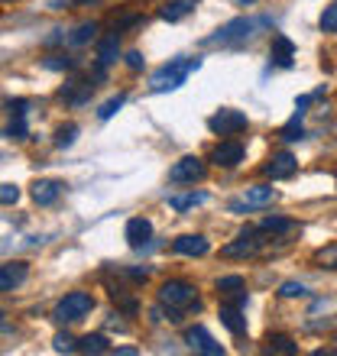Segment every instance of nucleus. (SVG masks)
<instances>
[{
  "instance_id": "39448f33",
  "label": "nucleus",
  "mask_w": 337,
  "mask_h": 356,
  "mask_svg": "<svg viewBox=\"0 0 337 356\" xmlns=\"http://www.w3.org/2000/svg\"><path fill=\"white\" fill-rule=\"evenodd\" d=\"M207 127H211V133H217V136H237V133H244L246 127H250V120H246L244 111H234V107H221L217 113H211Z\"/></svg>"
},
{
  "instance_id": "1a4fd4ad",
  "label": "nucleus",
  "mask_w": 337,
  "mask_h": 356,
  "mask_svg": "<svg viewBox=\"0 0 337 356\" xmlns=\"http://www.w3.org/2000/svg\"><path fill=\"white\" fill-rule=\"evenodd\" d=\"M244 143H237V140H224V143H217L214 152H211V162H214L217 169H234V165H240L244 162Z\"/></svg>"
},
{
  "instance_id": "aec40b11",
  "label": "nucleus",
  "mask_w": 337,
  "mask_h": 356,
  "mask_svg": "<svg viewBox=\"0 0 337 356\" xmlns=\"http://www.w3.org/2000/svg\"><path fill=\"white\" fill-rule=\"evenodd\" d=\"M172 246H175V253H182V256H205L207 250H211V243H207L201 234H185V236H178Z\"/></svg>"
},
{
  "instance_id": "2f4dec72",
  "label": "nucleus",
  "mask_w": 337,
  "mask_h": 356,
  "mask_svg": "<svg viewBox=\"0 0 337 356\" xmlns=\"http://www.w3.org/2000/svg\"><path fill=\"white\" fill-rule=\"evenodd\" d=\"M315 263L324 266V269H337V246H324L315 253Z\"/></svg>"
},
{
  "instance_id": "c9c22d12",
  "label": "nucleus",
  "mask_w": 337,
  "mask_h": 356,
  "mask_svg": "<svg viewBox=\"0 0 337 356\" xmlns=\"http://www.w3.org/2000/svg\"><path fill=\"white\" fill-rule=\"evenodd\" d=\"M17 201H19V188L17 185H0V207L17 204Z\"/></svg>"
},
{
  "instance_id": "ddd939ff",
  "label": "nucleus",
  "mask_w": 337,
  "mask_h": 356,
  "mask_svg": "<svg viewBox=\"0 0 337 356\" xmlns=\"http://www.w3.org/2000/svg\"><path fill=\"white\" fill-rule=\"evenodd\" d=\"M26 275H29V266L23 263V259L3 263V266H0V295H3V291L19 289V285L26 282Z\"/></svg>"
},
{
  "instance_id": "37998d69",
  "label": "nucleus",
  "mask_w": 337,
  "mask_h": 356,
  "mask_svg": "<svg viewBox=\"0 0 337 356\" xmlns=\"http://www.w3.org/2000/svg\"><path fill=\"white\" fill-rule=\"evenodd\" d=\"M240 3H253V0H240Z\"/></svg>"
},
{
  "instance_id": "72a5a7b5",
  "label": "nucleus",
  "mask_w": 337,
  "mask_h": 356,
  "mask_svg": "<svg viewBox=\"0 0 337 356\" xmlns=\"http://www.w3.org/2000/svg\"><path fill=\"white\" fill-rule=\"evenodd\" d=\"M42 65H46V68H56V72H62V68L68 72V68H75L78 62H75V58H68V56H49Z\"/></svg>"
},
{
  "instance_id": "6ab92c4d",
  "label": "nucleus",
  "mask_w": 337,
  "mask_h": 356,
  "mask_svg": "<svg viewBox=\"0 0 337 356\" xmlns=\"http://www.w3.org/2000/svg\"><path fill=\"white\" fill-rule=\"evenodd\" d=\"M217 291H221L224 298H230L234 305H240V308H244V301H246V282L240 279V275H224V279H217Z\"/></svg>"
},
{
  "instance_id": "9b49d317",
  "label": "nucleus",
  "mask_w": 337,
  "mask_h": 356,
  "mask_svg": "<svg viewBox=\"0 0 337 356\" xmlns=\"http://www.w3.org/2000/svg\"><path fill=\"white\" fill-rule=\"evenodd\" d=\"M185 343L191 350H198V353H205V356H224V347H221L205 327H188L185 330Z\"/></svg>"
},
{
  "instance_id": "473e14b6",
  "label": "nucleus",
  "mask_w": 337,
  "mask_h": 356,
  "mask_svg": "<svg viewBox=\"0 0 337 356\" xmlns=\"http://www.w3.org/2000/svg\"><path fill=\"white\" fill-rule=\"evenodd\" d=\"M321 29L324 33H337V0L331 7H324V13H321Z\"/></svg>"
},
{
  "instance_id": "e433bc0d",
  "label": "nucleus",
  "mask_w": 337,
  "mask_h": 356,
  "mask_svg": "<svg viewBox=\"0 0 337 356\" xmlns=\"http://www.w3.org/2000/svg\"><path fill=\"white\" fill-rule=\"evenodd\" d=\"M52 343H56L58 353H72V350H78V343L68 337V334H56V340H52Z\"/></svg>"
},
{
  "instance_id": "dca6fc26",
  "label": "nucleus",
  "mask_w": 337,
  "mask_h": 356,
  "mask_svg": "<svg viewBox=\"0 0 337 356\" xmlns=\"http://www.w3.org/2000/svg\"><path fill=\"white\" fill-rule=\"evenodd\" d=\"M221 324H224L234 337H244L246 334V318H244V311H240V305H234V301L221 305Z\"/></svg>"
},
{
  "instance_id": "a211bd4d",
  "label": "nucleus",
  "mask_w": 337,
  "mask_h": 356,
  "mask_svg": "<svg viewBox=\"0 0 337 356\" xmlns=\"http://www.w3.org/2000/svg\"><path fill=\"white\" fill-rule=\"evenodd\" d=\"M152 240V224L146 217H130L127 220V243L130 246H146Z\"/></svg>"
},
{
  "instance_id": "0eeeda50",
  "label": "nucleus",
  "mask_w": 337,
  "mask_h": 356,
  "mask_svg": "<svg viewBox=\"0 0 337 356\" xmlns=\"http://www.w3.org/2000/svg\"><path fill=\"white\" fill-rule=\"evenodd\" d=\"M205 162L198 159V156H182V159L168 169V181L172 185H195V181H201L205 178Z\"/></svg>"
},
{
  "instance_id": "bb28decb",
  "label": "nucleus",
  "mask_w": 337,
  "mask_h": 356,
  "mask_svg": "<svg viewBox=\"0 0 337 356\" xmlns=\"http://www.w3.org/2000/svg\"><path fill=\"white\" fill-rule=\"evenodd\" d=\"M279 140H285V143H299V140H305V127H301V117H299V113H292V120L279 130Z\"/></svg>"
},
{
  "instance_id": "f257e3e1",
  "label": "nucleus",
  "mask_w": 337,
  "mask_h": 356,
  "mask_svg": "<svg viewBox=\"0 0 337 356\" xmlns=\"http://www.w3.org/2000/svg\"><path fill=\"white\" fill-rule=\"evenodd\" d=\"M198 68H201V58H172L166 62L162 68H156L150 78V91L162 94V91H175L188 81V78L195 75Z\"/></svg>"
},
{
  "instance_id": "b1692460",
  "label": "nucleus",
  "mask_w": 337,
  "mask_h": 356,
  "mask_svg": "<svg viewBox=\"0 0 337 356\" xmlns=\"http://www.w3.org/2000/svg\"><path fill=\"white\" fill-rule=\"evenodd\" d=\"M266 353L295 356V353H299V347H295V343H292V337H285V334H269V337H266Z\"/></svg>"
},
{
  "instance_id": "f8f14e48",
  "label": "nucleus",
  "mask_w": 337,
  "mask_h": 356,
  "mask_svg": "<svg viewBox=\"0 0 337 356\" xmlns=\"http://www.w3.org/2000/svg\"><path fill=\"white\" fill-rule=\"evenodd\" d=\"M62 191H65V181H58V178H39V181H33V201L39 207L56 204L58 197H62Z\"/></svg>"
},
{
  "instance_id": "58836bf2",
  "label": "nucleus",
  "mask_w": 337,
  "mask_h": 356,
  "mask_svg": "<svg viewBox=\"0 0 337 356\" xmlns=\"http://www.w3.org/2000/svg\"><path fill=\"white\" fill-rule=\"evenodd\" d=\"M143 62H146V58H143L140 52H127V65H130L133 72H140V68H143Z\"/></svg>"
},
{
  "instance_id": "7ed1b4c3",
  "label": "nucleus",
  "mask_w": 337,
  "mask_h": 356,
  "mask_svg": "<svg viewBox=\"0 0 337 356\" xmlns=\"http://www.w3.org/2000/svg\"><path fill=\"white\" fill-rule=\"evenodd\" d=\"M266 23H269V19L237 17V19H230V23H224L214 36H207L205 46H230V42H246V39H253V33H256L260 26H266Z\"/></svg>"
},
{
  "instance_id": "9d476101",
  "label": "nucleus",
  "mask_w": 337,
  "mask_h": 356,
  "mask_svg": "<svg viewBox=\"0 0 337 356\" xmlns=\"http://www.w3.org/2000/svg\"><path fill=\"white\" fill-rule=\"evenodd\" d=\"M262 172L272 178V181H282V178H292L295 172H299V162H295V156L292 152H272L269 156V162L262 165Z\"/></svg>"
},
{
  "instance_id": "79ce46f5",
  "label": "nucleus",
  "mask_w": 337,
  "mask_h": 356,
  "mask_svg": "<svg viewBox=\"0 0 337 356\" xmlns=\"http://www.w3.org/2000/svg\"><path fill=\"white\" fill-rule=\"evenodd\" d=\"M0 327H3V311H0Z\"/></svg>"
},
{
  "instance_id": "423d86ee",
  "label": "nucleus",
  "mask_w": 337,
  "mask_h": 356,
  "mask_svg": "<svg viewBox=\"0 0 337 356\" xmlns=\"http://www.w3.org/2000/svg\"><path fill=\"white\" fill-rule=\"evenodd\" d=\"M262 230H253V227H246L244 234L237 236V240H230L227 246H221V256H227V259H246V256H256L262 246Z\"/></svg>"
},
{
  "instance_id": "f03ea898",
  "label": "nucleus",
  "mask_w": 337,
  "mask_h": 356,
  "mask_svg": "<svg viewBox=\"0 0 337 356\" xmlns=\"http://www.w3.org/2000/svg\"><path fill=\"white\" fill-rule=\"evenodd\" d=\"M159 305L168 311H198L201 308V301H198V289L195 285H188V282H162L159 289Z\"/></svg>"
},
{
  "instance_id": "4be33fe9",
  "label": "nucleus",
  "mask_w": 337,
  "mask_h": 356,
  "mask_svg": "<svg viewBox=\"0 0 337 356\" xmlns=\"http://www.w3.org/2000/svg\"><path fill=\"white\" fill-rule=\"evenodd\" d=\"M195 3H198V0H168L166 7L159 10V17H162V19H168V23H175V19L188 17V13L195 10Z\"/></svg>"
},
{
  "instance_id": "f3484780",
  "label": "nucleus",
  "mask_w": 337,
  "mask_h": 356,
  "mask_svg": "<svg viewBox=\"0 0 337 356\" xmlns=\"http://www.w3.org/2000/svg\"><path fill=\"white\" fill-rule=\"evenodd\" d=\"M91 91H94V85L91 81H65V88H58V97L65 104H72V107H78V104H84L88 97H91Z\"/></svg>"
},
{
  "instance_id": "cd10ccee",
  "label": "nucleus",
  "mask_w": 337,
  "mask_h": 356,
  "mask_svg": "<svg viewBox=\"0 0 337 356\" xmlns=\"http://www.w3.org/2000/svg\"><path fill=\"white\" fill-rule=\"evenodd\" d=\"M262 234H289V230H295V220H285V217H266L260 224Z\"/></svg>"
},
{
  "instance_id": "412c9836",
  "label": "nucleus",
  "mask_w": 337,
  "mask_h": 356,
  "mask_svg": "<svg viewBox=\"0 0 337 356\" xmlns=\"http://www.w3.org/2000/svg\"><path fill=\"white\" fill-rule=\"evenodd\" d=\"M117 56H120V33H111V36H104L101 42H97V65L101 68L113 65Z\"/></svg>"
},
{
  "instance_id": "6e6552de",
  "label": "nucleus",
  "mask_w": 337,
  "mask_h": 356,
  "mask_svg": "<svg viewBox=\"0 0 337 356\" xmlns=\"http://www.w3.org/2000/svg\"><path fill=\"white\" fill-rule=\"evenodd\" d=\"M276 197V191H272L269 185H253L244 191V197H237V201H230V211L234 214H246V211H253V207H266Z\"/></svg>"
},
{
  "instance_id": "a19ab883",
  "label": "nucleus",
  "mask_w": 337,
  "mask_h": 356,
  "mask_svg": "<svg viewBox=\"0 0 337 356\" xmlns=\"http://www.w3.org/2000/svg\"><path fill=\"white\" fill-rule=\"evenodd\" d=\"M65 3H72V0H65ZM49 7H62V0H49Z\"/></svg>"
},
{
  "instance_id": "7c9ffc66",
  "label": "nucleus",
  "mask_w": 337,
  "mask_h": 356,
  "mask_svg": "<svg viewBox=\"0 0 337 356\" xmlns=\"http://www.w3.org/2000/svg\"><path fill=\"white\" fill-rule=\"evenodd\" d=\"M78 136V123H65V127H58L56 130V146L58 149H65V146H72Z\"/></svg>"
},
{
  "instance_id": "c85d7f7f",
  "label": "nucleus",
  "mask_w": 337,
  "mask_h": 356,
  "mask_svg": "<svg viewBox=\"0 0 337 356\" xmlns=\"http://www.w3.org/2000/svg\"><path fill=\"white\" fill-rule=\"evenodd\" d=\"M123 104H127V94H113L111 101H104L101 107H97V117H101V120H111V117L120 111Z\"/></svg>"
},
{
  "instance_id": "2eb2a0df",
  "label": "nucleus",
  "mask_w": 337,
  "mask_h": 356,
  "mask_svg": "<svg viewBox=\"0 0 337 356\" xmlns=\"http://www.w3.org/2000/svg\"><path fill=\"white\" fill-rule=\"evenodd\" d=\"M26 107H29V101H10L7 104V111H10L7 136L10 140H26Z\"/></svg>"
},
{
  "instance_id": "4468645a",
  "label": "nucleus",
  "mask_w": 337,
  "mask_h": 356,
  "mask_svg": "<svg viewBox=\"0 0 337 356\" xmlns=\"http://www.w3.org/2000/svg\"><path fill=\"white\" fill-rule=\"evenodd\" d=\"M269 58H272V65L292 68V62H295V42H292L289 36L276 33V36H272V46H269Z\"/></svg>"
},
{
  "instance_id": "c03bdc74",
  "label": "nucleus",
  "mask_w": 337,
  "mask_h": 356,
  "mask_svg": "<svg viewBox=\"0 0 337 356\" xmlns=\"http://www.w3.org/2000/svg\"><path fill=\"white\" fill-rule=\"evenodd\" d=\"M7 3H10V0H7Z\"/></svg>"
},
{
  "instance_id": "20e7f679",
  "label": "nucleus",
  "mask_w": 337,
  "mask_h": 356,
  "mask_svg": "<svg viewBox=\"0 0 337 356\" xmlns=\"http://www.w3.org/2000/svg\"><path fill=\"white\" fill-rule=\"evenodd\" d=\"M94 308V298L88 295V291H68L65 298L56 305V311H52V318L58 321V324H75V321L88 318Z\"/></svg>"
},
{
  "instance_id": "393cba45",
  "label": "nucleus",
  "mask_w": 337,
  "mask_h": 356,
  "mask_svg": "<svg viewBox=\"0 0 337 356\" xmlns=\"http://www.w3.org/2000/svg\"><path fill=\"white\" fill-rule=\"evenodd\" d=\"M78 350L81 353H111V343H107V337H101V334H88V337L78 340Z\"/></svg>"
},
{
  "instance_id": "f704fd0d",
  "label": "nucleus",
  "mask_w": 337,
  "mask_h": 356,
  "mask_svg": "<svg viewBox=\"0 0 337 356\" xmlns=\"http://www.w3.org/2000/svg\"><path fill=\"white\" fill-rule=\"evenodd\" d=\"M279 295L282 298H301V295H308V289H305L301 282H285V285L279 289Z\"/></svg>"
},
{
  "instance_id": "5701e85b",
  "label": "nucleus",
  "mask_w": 337,
  "mask_h": 356,
  "mask_svg": "<svg viewBox=\"0 0 337 356\" xmlns=\"http://www.w3.org/2000/svg\"><path fill=\"white\" fill-rule=\"evenodd\" d=\"M205 201H207L205 191H188V195H172L168 197V207H172V211H191V207L205 204Z\"/></svg>"
},
{
  "instance_id": "c756f323",
  "label": "nucleus",
  "mask_w": 337,
  "mask_h": 356,
  "mask_svg": "<svg viewBox=\"0 0 337 356\" xmlns=\"http://www.w3.org/2000/svg\"><path fill=\"white\" fill-rule=\"evenodd\" d=\"M111 298L117 301L127 314H136V308H140V305H136V298H133V295H127V289H117V285L111 289Z\"/></svg>"
},
{
  "instance_id": "a878e982",
  "label": "nucleus",
  "mask_w": 337,
  "mask_h": 356,
  "mask_svg": "<svg viewBox=\"0 0 337 356\" xmlns=\"http://www.w3.org/2000/svg\"><path fill=\"white\" fill-rule=\"evenodd\" d=\"M94 33H97V23H81V26H75L72 33L65 36L68 46H84V42H91Z\"/></svg>"
},
{
  "instance_id": "4c0bfd02",
  "label": "nucleus",
  "mask_w": 337,
  "mask_h": 356,
  "mask_svg": "<svg viewBox=\"0 0 337 356\" xmlns=\"http://www.w3.org/2000/svg\"><path fill=\"white\" fill-rule=\"evenodd\" d=\"M133 23H140V13H123V17H120V19H117V17H113V19H111V26H113V33H120V29H123V26H133Z\"/></svg>"
},
{
  "instance_id": "ea45409f",
  "label": "nucleus",
  "mask_w": 337,
  "mask_h": 356,
  "mask_svg": "<svg viewBox=\"0 0 337 356\" xmlns=\"http://www.w3.org/2000/svg\"><path fill=\"white\" fill-rule=\"evenodd\" d=\"M117 353H120V356H136V350H133V347H117Z\"/></svg>"
}]
</instances>
